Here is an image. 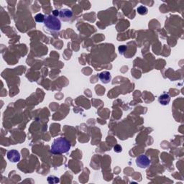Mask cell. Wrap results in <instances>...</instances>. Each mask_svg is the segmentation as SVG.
Listing matches in <instances>:
<instances>
[{"instance_id": "1", "label": "cell", "mask_w": 184, "mask_h": 184, "mask_svg": "<svg viewBox=\"0 0 184 184\" xmlns=\"http://www.w3.org/2000/svg\"><path fill=\"white\" fill-rule=\"evenodd\" d=\"M71 149V142L65 137H58L53 141L51 147L53 154H63Z\"/></svg>"}, {"instance_id": "2", "label": "cell", "mask_w": 184, "mask_h": 184, "mask_svg": "<svg viewBox=\"0 0 184 184\" xmlns=\"http://www.w3.org/2000/svg\"><path fill=\"white\" fill-rule=\"evenodd\" d=\"M44 24L48 29L52 31H59L61 28L60 19L53 15H48V17H46Z\"/></svg>"}, {"instance_id": "3", "label": "cell", "mask_w": 184, "mask_h": 184, "mask_svg": "<svg viewBox=\"0 0 184 184\" xmlns=\"http://www.w3.org/2000/svg\"><path fill=\"white\" fill-rule=\"evenodd\" d=\"M136 164L141 168H146L150 165V160L147 155L142 154L136 158Z\"/></svg>"}, {"instance_id": "4", "label": "cell", "mask_w": 184, "mask_h": 184, "mask_svg": "<svg viewBox=\"0 0 184 184\" xmlns=\"http://www.w3.org/2000/svg\"><path fill=\"white\" fill-rule=\"evenodd\" d=\"M59 16L63 21H69L72 18L73 12L69 9H63L59 12Z\"/></svg>"}, {"instance_id": "5", "label": "cell", "mask_w": 184, "mask_h": 184, "mask_svg": "<svg viewBox=\"0 0 184 184\" xmlns=\"http://www.w3.org/2000/svg\"><path fill=\"white\" fill-rule=\"evenodd\" d=\"M7 158L10 161L12 162H17L20 160V154L16 150H12L7 153Z\"/></svg>"}, {"instance_id": "6", "label": "cell", "mask_w": 184, "mask_h": 184, "mask_svg": "<svg viewBox=\"0 0 184 184\" xmlns=\"http://www.w3.org/2000/svg\"><path fill=\"white\" fill-rule=\"evenodd\" d=\"M99 78L102 83H108L111 81L112 76H111L110 73L109 71H103L101 74H99Z\"/></svg>"}, {"instance_id": "7", "label": "cell", "mask_w": 184, "mask_h": 184, "mask_svg": "<svg viewBox=\"0 0 184 184\" xmlns=\"http://www.w3.org/2000/svg\"><path fill=\"white\" fill-rule=\"evenodd\" d=\"M158 101L162 105H168L169 104L170 101H171V97H170L168 94L164 93L161 96H159Z\"/></svg>"}, {"instance_id": "8", "label": "cell", "mask_w": 184, "mask_h": 184, "mask_svg": "<svg viewBox=\"0 0 184 184\" xmlns=\"http://www.w3.org/2000/svg\"><path fill=\"white\" fill-rule=\"evenodd\" d=\"M137 13L141 15H145L147 13V9L144 6H140L137 8Z\"/></svg>"}, {"instance_id": "9", "label": "cell", "mask_w": 184, "mask_h": 184, "mask_svg": "<svg viewBox=\"0 0 184 184\" xmlns=\"http://www.w3.org/2000/svg\"><path fill=\"white\" fill-rule=\"evenodd\" d=\"M45 16L42 14H37L35 16V19L37 22H43L45 21Z\"/></svg>"}, {"instance_id": "10", "label": "cell", "mask_w": 184, "mask_h": 184, "mask_svg": "<svg viewBox=\"0 0 184 184\" xmlns=\"http://www.w3.org/2000/svg\"><path fill=\"white\" fill-rule=\"evenodd\" d=\"M48 181L50 183H56L59 182V179L57 177L55 176H49L48 178Z\"/></svg>"}, {"instance_id": "11", "label": "cell", "mask_w": 184, "mask_h": 184, "mask_svg": "<svg viewBox=\"0 0 184 184\" xmlns=\"http://www.w3.org/2000/svg\"><path fill=\"white\" fill-rule=\"evenodd\" d=\"M114 150L115 151L116 153H120V152H121V147L120 145H115L114 147Z\"/></svg>"}, {"instance_id": "12", "label": "cell", "mask_w": 184, "mask_h": 184, "mask_svg": "<svg viewBox=\"0 0 184 184\" xmlns=\"http://www.w3.org/2000/svg\"><path fill=\"white\" fill-rule=\"evenodd\" d=\"M127 47L125 45H121L119 47V51L120 53H124V52L126 51Z\"/></svg>"}, {"instance_id": "13", "label": "cell", "mask_w": 184, "mask_h": 184, "mask_svg": "<svg viewBox=\"0 0 184 184\" xmlns=\"http://www.w3.org/2000/svg\"><path fill=\"white\" fill-rule=\"evenodd\" d=\"M53 16H55V17H57V16L59 15V11H58V10H54L53 11Z\"/></svg>"}]
</instances>
